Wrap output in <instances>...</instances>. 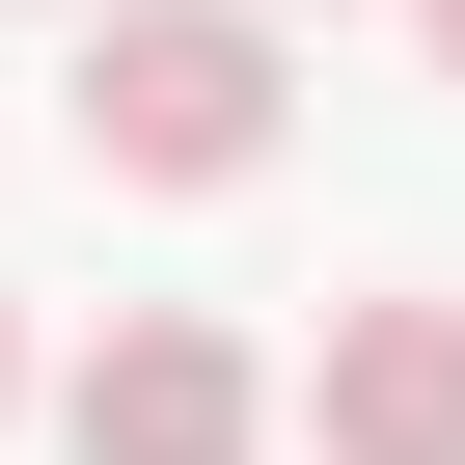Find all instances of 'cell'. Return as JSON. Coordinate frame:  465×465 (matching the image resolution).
Wrapping results in <instances>:
<instances>
[{
  "instance_id": "cell-1",
  "label": "cell",
  "mask_w": 465,
  "mask_h": 465,
  "mask_svg": "<svg viewBox=\"0 0 465 465\" xmlns=\"http://www.w3.org/2000/svg\"><path fill=\"white\" fill-rule=\"evenodd\" d=\"M274 110H302L274 0H83V164L110 192H247Z\"/></svg>"
},
{
  "instance_id": "cell-2",
  "label": "cell",
  "mask_w": 465,
  "mask_h": 465,
  "mask_svg": "<svg viewBox=\"0 0 465 465\" xmlns=\"http://www.w3.org/2000/svg\"><path fill=\"white\" fill-rule=\"evenodd\" d=\"M247 438H274V356L219 302H110L83 383H55V465H247Z\"/></svg>"
},
{
  "instance_id": "cell-3",
  "label": "cell",
  "mask_w": 465,
  "mask_h": 465,
  "mask_svg": "<svg viewBox=\"0 0 465 465\" xmlns=\"http://www.w3.org/2000/svg\"><path fill=\"white\" fill-rule=\"evenodd\" d=\"M302 438H329V465H465V302H329Z\"/></svg>"
},
{
  "instance_id": "cell-4",
  "label": "cell",
  "mask_w": 465,
  "mask_h": 465,
  "mask_svg": "<svg viewBox=\"0 0 465 465\" xmlns=\"http://www.w3.org/2000/svg\"><path fill=\"white\" fill-rule=\"evenodd\" d=\"M411 55H438V83H465V0H411Z\"/></svg>"
},
{
  "instance_id": "cell-5",
  "label": "cell",
  "mask_w": 465,
  "mask_h": 465,
  "mask_svg": "<svg viewBox=\"0 0 465 465\" xmlns=\"http://www.w3.org/2000/svg\"><path fill=\"white\" fill-rule=\"evenodd\" d=\"M0 411H28V302H0Z\"/></svg>"
},
{
  "instance_id": "cell-6",
  "label": "cell",
  "mask_w": 465,
  "mask_h": 465,
  "mask_svg": "<svg viewBox=\"0 0 465 465\" xmlns=\"http://www.w3.org/2000/svg\"><path fill=\"white\" fill-rule=\"evenodd\" d=\"M55 28H83V0H55Z\"/></svg>"
}]
</instances>
